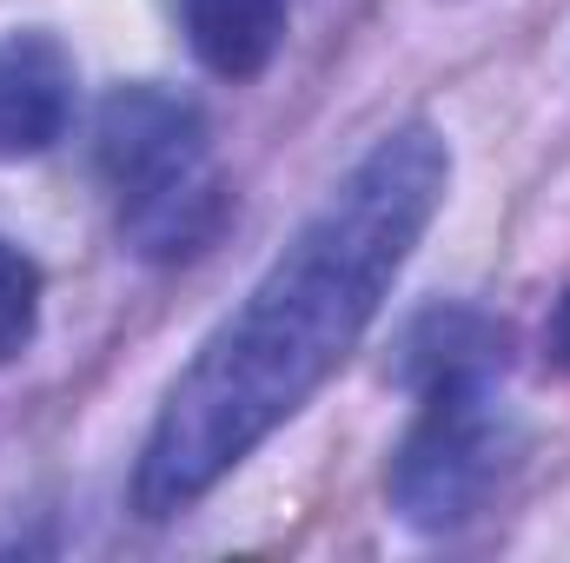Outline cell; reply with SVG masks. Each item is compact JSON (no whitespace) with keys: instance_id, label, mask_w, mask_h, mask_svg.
<instances>
[{"instance_id":"6da1fadb","label":"cell","mask_w":570,"mask_h":563,"mask_svg":"<svg viewBox=\"0 0 570 563\" xmlns=\"http://www.w3.org/2000/svg\"><path fill=\"white\" fill-rule=\"evenodd\" d=\"M444 186V140L431 127H399L325 192L239 312L219 318V332L173 378L134 471V504L146 517H173L206 497L358 352L412 246L438 219Z\"/></svg>"},{"instance_id":"7a4b0ae2","label":"cell","mask_w":570,"mask_h":563,"mask_svg":"<svg viewBox=\"0 0 570 563\" xmlns=\"http://www.w3.org/2000/svg\"><path fill=\"white\" fill-rule=\"evenodd\" d=\"M100 179L127 206V233L153 259L199 253L219 219V186L206 172V120L193 100L159 87H120L94 127Z\"/></svg>"},{"instance_id":"3957f363","label":"cell","mask_w":570,"mask_h":563,"mask_svg":"<svg viewBox=\"0 0 570 563\" xmlns=\"http://www.w3.org/2000/svg\"><path fill=\"white\" fill-rule=\"evenodd\" d=\"M511 451H518V424L504 412L491 372L438 378L425 385V412L392 457V477H385L392 511L412 531H458L464 517L484 511V497L511 471Z\"/></svg>"},{"instance_id":"277c9868","label":"cell","mask_w":570,"mask_h":563,"mask_svg":"<svg viewBox=\"0 0 570 563\" xmlns=\"http://www.w3.org/2000/svg\"><path fill=\"white\" fill-rule=\"evenodd\" d=\"M67 120H73V53L40 27L7 33L0 40V152L33 159L67 134Z\"/></svg>"},{"instance_id":"5b68a950","label":"cell","mask_w":570,"mask_h":563,"mask_svg":"<svg viewBox=\"0 0 570 563\" xmlns=\"http://www.w3.org/2000/svg\"><path fill=\"white\" fill-rule=\"evenodd\" d=\"M186 47L219 80H259L285 40V0H179Z\"/></svg>"},{"instance_id":"8992f818","label":"cell","mask_w":570,"mask_h":563,"mask_svg":"<svg viewBox=\"0 0 570 563\" xmlns=\"http://www.w3.org/2000/svg\"><path fill=\"white\" fill-rule=\"evenodd\" d=\"M504 332L484 325L478 312L464 305H444V312H425L412 332H405V358H399V378L405 385H438V378H464V372H491Z\"/></svg>"},{"instance_id":"52a82bcc","label":"cell","mask_w":570,"mask_h":563,"mask_svg":"<svg viewBox=\"0 0 570 563\" xmlns=\"http://www.w3.org/2000/svg\"><path fill=\"white\" fill-rule=\"evenodd\" d=\"M33 325H40V273L20 246L0 239V365L33 345Z\"/></svg>"},{"instance_id":"ba28073f","label":"cell","mask_w":570,"mask_h":563,"mask_svg":"<svg viewBox=\"0 0 570 563\" xmlns=\"http://www.w3.org/2000/svg\"><path fill=\"white\" fill-rule=\"evenodd\" d=\"M551 358H558V365L570 372V298L558 305V312H551Z\"/></svg>"}]
</instances>
